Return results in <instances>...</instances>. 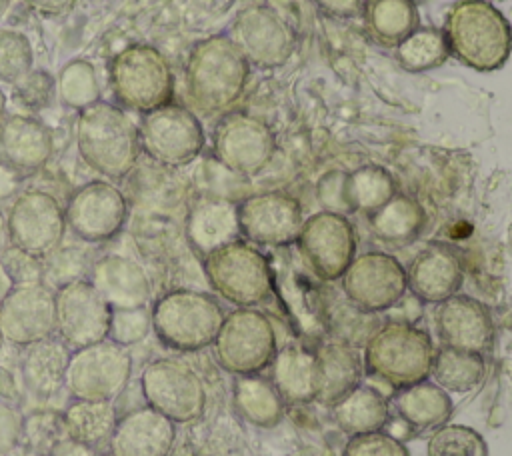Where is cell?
I'll list each match as a JSON object with an SVG mask.
<instances>
[{"mask_svg":"<svg viewBox=\"0 0 512 456\" xmlns=\"http://www.w3.org/2000/svg\"><path fill=\"white\" fill-rule=\"evenodd\" d=\"M56 96L62 106L78 112L98 102L100 86L96 68L84 58H74L66 62L56 78Z\"/></svg>","mask_w":512,"mask_h":456,"instance_id":"f35d334b","label":"cell"},{"mask_svg":"<svg viewBox=\"0 0 512 456\" xmlns=\"http://www.w3.org/2000/svg\"><path fill=\"white\" fill-rule=\"evenodd\" d=\"M34 68V50L18 30H0V82L14 86Z\"/></svg>","mask_w":512,"mask_h":456,"instance_id":"60d3db41","label":"cell"},{"mask_svg":"<svg viewBox=\"0 0 512 456\" xmlns=\"http://www.w3.org/2000/svg\"><path fill=\"white\" fill-rule=\"evenodd\" d=\"M428 456H488L484 436L464 424H442L426 442Z\"/></svg>","mask_w":512,"mask_h":456,"instance_id":"ab89813d","label":"cell"},{"mask_svg":"<svg viewBox=\"0 0 512 456\" xmlns=\"http://www.w3.org/2000/svg\"><path fill=\"white\" fill-rule=\"evenodd\" d=\"M214 158L230 172L256 176L276 154V136L268 122L246 110H232L212 130Z\"/></svg>","mask_w":512,"mask_h":456,"instance_id":"8fae6325","label":"cell"},{"mask_svg":"<svg viewBox=\"0 0 512 456\" xmlns=\"http://www.w3.org/2000/svg\"><path fill=\"white\" fill-rule=\"evenodd\" d=\"M390 410L416 434L436 430L446 424L454 412L450 394L430 380L394 390Z\"/></svg>","mask_w":512,"mask_h":456,"instance_id":"83f0119b","label":"cell"},{"mask_svg":"<svg viewBox=\"0 0 512 456\" xmlns=\"http://www.w3.org/2000/svg\"><path fill=\"white\" fill-rule=\"evenodd\" d=\"M56 332L72 350L108 338L112 306L98 294L88 278L62 284L54 290Z\"/></svg>","mask_w":512,"mask_h":456,"instance_id":"e0dca14e","label":"cell"},{"mask_svg":"<svg viewBox=\"0 0 512 456\" xmlns=\"http://www.w3.org/2000/svg\"><path fill=\"white\" fill-rule=\"evenodd\" d=\"M66 226L84 242L112 240L126 224L128 202L118 186L108 180H92L72 192L64 208Z\"/></svg>","mask_w":512,"mask_h":456,"instance_id":"ac0fdd59","label":"cell"},{"mask_svg":"<svg viewBox=\"0 0 512 456\" xmlns=\"http://www.w3.org/2000/svg\"><path fill=\"white\" fill-rule=\"evenodd\" d=\"M344 298L366 314H378L398 304L406 290V268L382 250H366L352 258L340 276Z\"/></svg>","mask_w":512,"mask_h":456,"instance_id":"4fadbf2b","label":"cell"},{"mask_svg":"<svg viewBox=\"0 0 512 456\" xmlns=\"http://www.w3.org/2000/svg\"><path fill=\"white\" fill-rule=\"evenodd\" d=\"M68 360V346L60 338L50 336L24 346L20 372L26 388L42 398L56 394L60 388H64Z\"/></svg>","mask_w":512,"mask_h":456,"instance_id":"1f68e13d","label":"cell"},{"mask_svg":"<svg viewBox=\"0 0 512 456\" xmlns=\"http://www.w3.org/2000/svg\"><path fill=\"white\" fill-rule=\"evenodd\" d=\"M30 10L38 12L40 16H48V18H60L66 16L76 0H22Z\"/></svg>","mask_w":512,"mask_h":456,"instance_id":"f907efd6","label":"cell"},{"mask_svg":"<svg viewBox=\"0 0 512 456\" xmlns=\"http://www.w3.org/2000/svg\"><path fill=\"white\" fill-rule=\"evenodd\" d=\"M398 192L394 176L376 164L352 172L326 174L318 184V198L324 210L370 216Z\"/></svg>","mask_w":512,"mask_h":456,"instance_id":"ffe728a7","label":"cell"},{"mask_svg":"<svg viewBox=\"0 0 512 456\" xmlns=\"http://www.w3.org/2000/svg\"><path fill=\"white\" fill-rule=\"evenodd\" d=\"M366 220L376 240L390 246H406L422 234L428 216L414 196L396 192L382 208L366 216Z\"/></svg>","mask_w":512,"mask_h":456,"instance_id":"836d02e7","label":"cell"},{"mask_svg":"<svg viewBox=\"0 0 512 456\" xmlns=\"http://www.w3.org/2000/svg\"><path fill=\"white\" fill-rule=\"evenodd\" d=\"M250 76V62L228 34L198 40L184 64L188 108L200 118H220L234 110Z\"/></svg>","mask_w":512,"mask_h":456,"instance_id":"6da1fadb","label":"cell"},{"mask_svg":"<svg viewBox=\"0 0 512 456\" xmlns=\"http://www.w3.org/2000/svg\"><path fill=\"white\" fill-rule=\"evenodd\" d=\"M186 238L198 256L238 240V212L236 204L224 198H204L196 202L186 218Z\"/></svg>","mask_w":512,"mask_h":456,"instance_id":"f1b7e54d","label":"cell"},{"mask_svg":"<svg viewBox=\"0 0 512 456\" xmlns=\"http://www.w3.org/2000/svg\"><path fill=\"white\" fill-rule=\"evenodd\" d=\"M430 376L432 382L446 392L466 394L474 390L486 376L484 354L440 346L434 350Z\"/></svg>","mask_w":512,"mask_h":456,"instance_id":"d590c367","label":"cell"},{"mask_svg":"<svg viewBox=\"0 0 512 456\" xmlns=\"http://www.w3.org/2000/svg\"><path fill=\"white\" fill-rule=\"evenodd\" d=\"M146 406L170 418L174 424L192 422L202 416L206 388L198 372L178 358L152 360L140 376Z\"/></svg>","mask_w":512,"mask_h":456,"instance_id":"7c38bea8","label":"cell"},{"mask_svg":"<svg viewBox=\"0 0 512 456\" xmlns=\"http://www.w3.org/2000/svg\"><path fill=\"white\" fill-rule=\"evenodd\" d=\"M132 376V356L128 348L102 340L70 354L64 386L74 400L114 402Z\"/></svg>","mask_w":512,"mask_h":456,"instance_id":"30bf717a","label":"cell"},{"mask_svg":"<svg viewBox=\"0 0 512 456\" xmlns=\"http://www.w3.org/2000/svg\"><path fill=\"white\" fill-rule=\"evenodd\" d=\"M54 152L50 128L30 114H6L0 122V164L30 176L42 170Z\"/></svg>","mask_w":512,"mask_h":456,"instance_id":"cb8c5ba5","label":"cell"},{"mask_svg":"<svg viewBox=\"0 0 512 456\" xmlns=\"http://www.w3.org/2000/svg\"><path fill=\"white\" fill-rule=\"evenodd\" d=\"M0 332L14 346H30L56 332L54 292L44 284L14 286L0 300Z\"/></svg>","mask_w":512,"mask_h":456,"instance_id":"44dd1931","label":"cell"},{"mask_svg":"<svg viewBox=\"0 0 512 456\" xmlns=\"http://www.w3.org/2000/svg\"><path fill=\"white\" fill-rule=\"evenodd\" d=\"M8 6H10V0H0V18L6 14Z\"/></svg>","mask_w":512,"mask_h":456,"instance_id":"6f0895ef","label":"cell"},{"mask_svg":"<svg viewBox=\"0 0 512 456\" xmlns=\"http://www.w3.org/2000/svg\"><path fill=\"white\" fill-rule=\"evenodd\" d=\"M6 220L10 244L42 260L60 248L68 228L64 208L44 190L20 192L10 206Z\"/></svg>","mask_w":512,"mask_h":456,"instance_id":"2e32d148","label":"cell"},{"mask_svg":"<svg viewBox=\"0 0 512 456\" xmlns=\"http://www.w3.org/2000/svg\"><path fill=\"white\" fill-rule=\"evenodd\" d=\"M488 2H490V0H488ZM500 2H502V0H500Z\"/></svg>","mask_w":512,"mask_h":456,"instance_id":"94428289","label":"cell"},{"mask_svg":"<svg viewBox=\"0 0 512 456\" xmlns=\"http://www.w3.org/2000/svg\"><path fill=\"white\" fill-rule=\"evenodd\" d=\"M76 148L86 166L108 180L126 178L140 156L138 126L124 108L98 100L80 110Z\"/></svg>","mask_w":512,"mask_h":456,"instance_id":"7a4b0ae2","label":"cell"},{"mask_svg":"<svg viewBox=\"0 0 512 456\" xmlns=\"http://www.w3.org/2000/svg\"><path fill=\"white\" fill-rule=\"evenodd\" d=\"M138 136L144 154L168 168L190 164L206 144L200 118L188 106L174 102L142 114Z\"/></svg>","mask_w":512,"mask_h":456,"instance_id":"9c48e42d","label":"cell"},{"mask_svg":"<svg viewBox=\"0 0 512 456\" xmlns=\"http://www.w3.org/2000/svg\"><path fill=\"white\" fill-rule=\"evenodd\" d=\"M342 456H410V450L396 436L384 430H374L348 436Z\"/></svg>","mask_w":512,"mask_h":456,"instance_id":"f6af8a7d","label":"cell"},{"mask_svg":"<svg viewBox=\"0 0 512 456\" xmlns=\"http://www.w3.org/2000/svg\"><path fill=\"white\" fill-rule=\"evenodd\" d=\"M224 316L226 312L216 296L192 288H176L162 294L150 310L156 338L178 352H196L212 346Z\"/></svg>","mask_w":512,"mask_h":456,"instance_id":"5b68a950","label":"cell"},{"mask_svg":"<svg viewBox=\"0 0 512 456\" xmlns=\"http://www.w3.org/2000/svg\"><path fill=\"white\" fill-rule=\"evenodd\" d=\"M20 182H22L20 174H16L8 166L0 164V202L8 200V198H14L18 188H20Z\"/></svg>","mask_w":512,"mask_h":456,"instance_id":"816d5d0a","label":"cell"},{"mask_svg":"<svg viewBox=\"0 0 512 456\" xmlns=\"http://www.w3.org/2000/svg\"><path fill=\"white\" fill-rule=\"evenodd\" d=\"M62 418L68 438L92 448L104 440H110L118 420L112 402L96 400H72Z\"/></svg>","mask_w":512,"mask_h":456,"instance_id":"8d00e7d4","label":"cell"},{"mask_svg":"<svg viewBox=\"0 0 512 456\" xmlns=\"http://www.w3.org/2000/svg\"><path fill=\"white\" fill-rule=\"evenodd\" d=\"M324 14L334 18H356L362 12L364 0H312Z\"/></svg>","mask_w":512,"mask_h":456,"instance_id":"681fc988","label":"cell"},{"mask_svg":"<svg viewBox=\"0 0 512 456\" xmlns=\"http://www.w3.org/2000/svg\"><path fill=\"white\" fill-rule=\"evenodd\" d=\"M176 440V424L154 408H136L116 420L110 456H168Z\"/></svg>","mask_w":512,"mask_h":456,"instance_id":"d4e9b609","label":"cell"},{"mask_svg":"<svg viewBox=\"0 0 512 456\" xmlns=\"http://www.w3.org/2000/svg\"><path fill=\"white\" fill-rule=\"evenodd\" d=\"M6 118V94L0 88V122Z\"/></svg>","mask_w":512,"mask_h":456,"instance_id":"9f6ffc18","label":"cell"},{"mask_svg":"<svg viewBox=\"0 0 512 456\" xmlns=\"http://www.w3.org/2000/svg\"><path fill=\"white\" fill-rule=\"evenodd\" d=\"M232 406L236 414L256 428H274L282 422L286 402L268 376L246 374L234 376Z\"/></svg>","mask_w":512,"mask_h":456,"instance_id":"4dcf8cb0","label":"cell"},{"mask_svg":"<svg viewBox=\"0 0 512 456\" xmlns=\"http://www.w3.org/2000/svg\"><path fill=\"white\" fill-rule=\"evenodd\" d=\"M362 348L364 376H370L392 390L430 378L436 348L428 330L412 322H384L368 336Z\"/></svg>","mask_w":512,"mask_h":456,"instance_id":"277c9868","label":"cell"},{"mask_svg":"<svg viewBox=\"0 0 512 456\" xmlns=\"http://www.w3.org/2000/svg\"><path fill=\"white\" fill-rule=\"evenodd\" d=\"M334 424L348 436L384 430L390 420V400L376 388L360 384L330 406Z\"/></svg>","mask_w":512,"mask_h":456,"instance_id":"e575fe53","label":"cell"},{"mask_svg":"<svg viewBox=\"0 0 512 456\" xmlns=\"http://www.w3.org/2000/svg\"><path fill=\"white\" fill-rule=\"evenodd\" d=\"M56 96V78L42 70V68H32L22 80H18L12 86V100L30 112L44 110L50 106L52 98Z\"/></svg>","mask_w":512,"mask_h":456,"instance_id":"7bdbcfd3","label":"cell"},{"mask_svg":"<svg viewBox=\"0 0 512 456\" xmlns=\"http://www.w3.org/2000/svg\"><path fill=\"white\" fill-rule=\"evenodd\" d=\"M22 436V416L20 412L0 398V456L8 452Z\"/></svg>","mask_w":512,"mask_h":456,"instance_id":"c3c4849f","label":"cell"},{"mask_svg":"<svg viewBox=\"0 0 512 456\" xmlns=\"http://www.w3.org/2000/svg\"><path fill=\"white\" fill-rule=\"evenodd\" d=\"M12 244H10V232H8V220H6V216L2 214V210H0V254L6 250V248H10Z\"/></svg>","mask_w":512,"mask_h":456,"instance_id":"db71d44e","label":"cell"},{"mask_svg":"<svg viewBox=\"0 0 512 456\" xmlns=\"http://www.w3.org/2000/svg\"><path fill=\"white\" fill-rule=\"evenodd\" d=\"M360 16L368 38L384 48H396L420 28L414 0H364Z\"/></svg>","mask_w":512,"mask_h":456,"instance_id":"d6a6232c","label":"cell"},{"mask_svg":"<svg viewBox=\"0 0 512 456\" xmlns=\"http://www.w3.org/2000/svg\"><path fill=\"white\" fill-rule=\"evenodd\" d=\"M442 32L450 56L472 70L494 72L510 58V22L488 0H460L452 4Z\"/></svg>","mask_w":512,"mask_h":456,"instance_id":"3957f363","label":"cell"},{"mask_svg":"<svg viewBox=\"0 0 512 456\" xmlns=\"http://www.w3.org/2000/svg\"><path fill=\"white\" fill-rule=\"evenodd\" d=\"M106 456H110V454H106Z\"/></svg>","mask_w":512,"mask_h":456,"instance_id":"91938a15","label":"cell"},{"mask_svg":"<svg viewBox=\"0 0 512 456\" xmlns=\"http://www.w3.org/2000/svg\"><path fill=\"white\" fill-rule=\"evenodd\" d=\"M204 276L222 300L236 308H256L274 290L268 258L244 238L232 240L202 258Z\"/></svg>","mask_w":512,"mask_h":456,"instance_id":"8992f818","label":"cell"},{"mask_svg":"<svg viewBox=\"0 0 512 456\" xmlns=\"http://www.w3.org/2000/svg\"><path fill=\"white\" fill-rule=\"evenodd\" d=\"M0 262L6 268L10 280L14 282V286L20 284H38L44 282V264L42 258H36L16 246L6 248L0 254Z\"/></svg>","mask_w":512,"mask_h":456,"instance_id":"bcb514c9","label":"cell"},{"mask_svg":"<svg viewBox=\"0 0 512 456\" xmlns=\"http://www.w3.org/2000/svg\"><path fill=\"white\" fill-rule=\"evenodd\" d=\"M218 366L232 376L264 372L278 352V338L268 314L258 308H236L212 342Z\"/></svg>","mask_w":512,"mask_h":456,"instance_id":"ba28073f","label":"cell"},{"mask_svg":"<svg viewBox=\"0 0 512 456\" xmlns=\"http://www.w3.org/2000/svg\"><path fill=\"white\" fill-rule=\"evenodd\" d=\"M436 334L442 346L486 354L494 342V320L484 302L454 294L434 310Z\"/></svg>","mask_w":512,"mask_h":456,"instance_id":"7402d4cb","label":"cell"},{"mask_svg":"<svg viewBox=\"0 0 512 456\" xmlns=\"http://www.w3.org/2000/svg\"><path fill=\"white\" fill-rule=\"evenodd\" d=\"M90 284L112 306V310L144 308L150 300V280L144 268L128 256L106 254L92 262Z\"/></svg>","mask_w":512,"mask_h":456,"instance_id":"4316f807","label":"cell"},{"mask_svg":"<svg viewBox=\"0 0 512 456\" xmlns=\"http://www.w3.org/2000/svg\"><path fill=\"white\" fill-rule=\"evenodd\" d=\"M268 378L286 404H306L316 398V356L312 344L290 342L278 348Z\"/></svg>","mask_w":512,"mask_h":456,"instance_id":"f546056e","label":"cell"},{"mask_svg":"<svg viewBox=\"0 0 512 456\" xmlns=\"http://www.w3.org/2000/svg\"><path fill=\"white\" fill-rule=\"evenodd\" d=\"M240 238L254 246L284 248L296 244L304 216L300 202L280 190L258 192L236 202Z\"/></svg>","mask_w":512,"mask_h":456,"instance_id":"9a60e30c","label":"cell"},{"mask_svg":"<svg viewBox=\"0 0 512 456\" xmlns=\"http://www.w3.org/2000/svg\"><path fill=\"white\" fill-rule=\"evenodd\" d=\"M152 330L150 312L144 308H128V310H112L108 340L128 348L142 342Z\"/></svg>","mask_w":512,"mask_h":456,"instance_id":"ee69618b","label":"cell"},{"mask_svg":"<svg viewBox=\"0 0 512 456\" xmlns=\"http://www.w3.org/2000/svg\"><path fill=\"white\" fill-rule=\"evenodd\" d=\"M88 268L86 260L82 256V252L74 250V248H56L50 256H46V264H44V280H50L58 286L74 282V280H82L80 270Z\"/></svg>","mask_w":512,"mask_h":456,"instance_id":"7dc6e473","label":"cell"},{"mask_svg":"<svg viewBox=\"0 0 512 456\" xmlns=\"http://www.w3.org/2000/svg\"><path fill=\"white\" fill-rule=\"evenodd\" d=\"M316 356V402L324 406L336 404L348 392L362 384L364 364L358 346L336 338L312 344Z\"/></svg>","mask_w":512,"mask_h":456,"instance_id":"484cf974","label":"cell"},{"mask_svg":"<svg viewBox=\"0 0 512 456\" xmlns=\"http://www.w3.org/2000/svg\"><path fill=\"white\" fill-rule=\"evenodd\" d=\"M408 290L426 304H440L458 294L464 282V264L458 250L444 242L424 246L406 268Z\"/></svg>","mask_w":512,"mask_h":456,"instance_id":"603a6c76","label":"cell"},{"mask_svg":"<svg viewBox=\"0 0 512 456\" xmlns=\"http://www.w3.org/2000/svg\"><path fill=\"white\" fill-rule=\"evenodd\" d=\"M296 246L320 282H336L356 256V232L348 216L320 210L304 218Z\"/></svg>","mask_w":512,"mask_h":456,"instance_id":"5bb4252c","label":"cell"},{"mask_svg":"<svg viewBox=\"0 0 512 456\" xmlns=\"http://www.w3.org/2000/svg\"><path fill=\"white\" fill-rule=\"evenodd\" d=\"M394 56L402 70L418 74L442 66L450 58V50L442 28L420 26L394 48Z\"/></svg>","mask_w":512,"mask_h":456,"instance_id":"74e56055","label":"cell"},{"mask_svg":"<svg viewBox=\"0 0 512 456\" xmlns=\"http://www.w3.org/2000/svg\"><path fill=\"white\" fill-rule=\"evenodd\" d=\"M228 36L250 66H282L296 48V34L288 22L268 6H248L232 22Z\"/></svg>","mask_w":512,"mask_h":456,"instance_id":"d6986e66","label":"cell"},{"mask_svg":"<svg viewBox=\"0 0 512 456\" xmlns=\"http://www.w3.org/2000/svg\"><path fill=\"white\" fill-rule=\"evenodd\" d=\"M110 90L120 108L146 114L172 102L174 76L166 56L150 44H130L108 64Z\"/></svg>","mask_w":512,"mask_h":456,"instance_id":"52a82bcc","label":"cell"},{"mask_svg":"<svg viewBox=\"0 0 512 456\" xmlns=\"http://www.w3.org/2000/svg\"><path fill=\"white\" fill-rule=\"evenodd\" d=\"M2 342H4V338H2V332H0V348H2Z\"/></svg>","mask_w":512,"mask_h":456,"instance_id":"680465c9","label":"cell"},{"mask_svg":"<svg viewBox=\"0 0 512 456\" xmlns=\"http://www.w3.org/2000/svg\"><path fill=\"white\" fill-rule=\"evenodd\" d=\"M50 456H96L92 446H86L82 442H76L72 438H64L52 452Z\"/></svg>","mask_w":512,"mask_h":456,"instance_id":"f5cc1de1","label":"cell"},{"mask_svg":"<svg viewBox=\"0 0 512 456\" xmlns=\"http://www.w3.org/2000/svg\"><path fill=\"white\" fill-rule=\"evenodd\" d=\"M14 288V282L10 280V276H8V272H6V268L2 266V262H0V300L10 292Z\"/></svg>","mask_w":512,"mask_h":456,"instance_id":"11a10c76","label":"cell"},{"mask_svg":"<svg viewBox=\"0 0 512 456\" xmlns=\"http://www.w3.org/2000/svg\"><path fill=\"white\" fill-rule=\"evenodd\" d=\"M22 434L26 436L28 444L42 456H50V452L68 436L62 414L50 410H40L24 418Z\"/></svg>","mask_w":512,"mask_h":456,"instance_id":"b9f144b4","label":"cell"}]
</instances>
